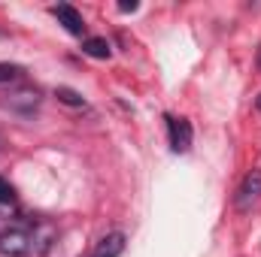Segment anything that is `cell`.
<instances>
[{
	"label": "cell",
	"mask_w": 261,
	"mask_h": 257,
	"mask_svg": "<svg viewBox=\"0 0 261 257\" xmlns=\"http://www.w3.org/2000/svg\"><path fill=\"white\" fill-rule=\"evenodd\" d=\"M34 251V233L28 227H9L0 233V254L3 257H24Z\"/></svg>",
	"instance_id": "6da1fadb"
},
{
	"label": "cell",
	"mask_w": 261,
	"mask_h": 257,
	"mask_svg": "<svg viewBox=\"0 0 261 257\" xmlns=\"http://www.w3.org/2000/svg\"><path fill=\"white\" fill-rule=\"evenodd\" d=\"M258 200H261V170H249L243 176L237 194H234V206H237V212H249Z\"/></svg>",
	"instance_id": "7a4b0ae2"
},
{
	"label": "cell",
	"mask_w": 261,
	"mask_h": 257,
	"mask_svg": "<svg viewBox=\"0 0 261 257\" xmlns=\"http://www.w3.org/2000/svg\"><path fill=\"white\" fill-rule=\"evenodd\" d=\"M3 106L6 109H15L21 115H31L40 106V91L37 88H18V91H12V94L3 97Z\"/></svg>",
	"instance_id": "3957f363"
},
{
	"label": "cell",
	"mask_w": 261,
	"mask_h": 257,
	"mask_svg": "<svg viewBox=\"0 0 261 257\" xmlns=\"http://www.w3.org/2000/svg\"><path fill=\"white\" fill-rule=\"evenodd\" d=\"M167 133H170V148L173 151H189L192 148V124L186 118H176V115H167Z\"/></svg>",
	"instance_id": "277c9868"
},
{
	"label": "cell",
	"mask_w": 261,
	"mask_h": 257,
	"mask_svg": "<svg viewBox=\"0 0 261 257\" xmlns=\"http://www.w3.org/2000/svg\"><path fill=\"white\" fill-rule=\"evenodd\" d=\"M52 12H55V18L64 24L73 37H82V34H85V21H82V15H79L70 3H58V6H52Z\"/></svg>",
	"instance_id": "5b68a950"
},
{
	"label": "cell",
	"mask_w": 261,
	"mask_h": 257,
	"mask_svg": "<svg viewBox=\"0 0 261 257\" xmlns=\"http://www.w3.org/2000/svg\"><path fill=\"white\" fill-rule=\"evenodd\" d=\"M122 251H125V233L116 230V233H107V236L94 245L91 257H119Z\"/></svg>",
	"instance_id": "8992f818"
},
{
	"label": "cell",
	"mask_w": 261,
	"mask_h": 257,
	"mask_svg": "<svg viewBox=\"0 0 261 257\" xmlns=\"http://www.w3.org/2000/svg\"><path fill=\"white\" fill-rule=\"evenodd\" d=\"M82 52H85L88 58H100V61H107V58L113 55V49H110V43H107L103 37H88V40L82 43Z\"/></svg>",
	"instance_id": "52a82bcc"
},
{
	"label": "cell",
	"mask_w": 261,
	"mask_h": 257,
	"mask_svg": "<svg viewBox=\"0 0 261 257\" xmlns=\"http://www.w3.org/2000/svg\"><path fill=\"white\" fill-rule=\"evenodd\" d=\"M55 97H58L61 103H67V106H76V109H79V106H85V97H82L79 91H73V88H64V85L55 91Z\"/></svg>",
	"instance_id": "ba28073f"
},
{
	"label": "cell",
	"mask_w": 261,
	"mask_h": 257,
	"mask_svg": "<svg viewBox=\"0 0 261 257\" xmlns=\"http://www.w3.org/2000/svg\"><path fill=\"white\" fill-rule=\"evenodd\" d=\"M24 76V70L15 64H0V85H9V82H18Z\"/></svg>",
	"instance_id": "9c48e42d"
},
{
	"label": "cell",
	"mask_w": 261,
	"mask_h": 257,
	"mask_svg": "<svg viewBox=\"0 0 261 257\" xmlns=\"http://www.w3.org/2000/svg\"><path fill=\"white\" fill-rule=\"evenodd\" d=\"M12 203H15V191H12V185L0 179V206H12Z\"/></svg>",
	"instance_id": "30bf717a"
},
{
	"label": "cell",
	"mask_w": 261,
	"mask_h": 257,
	"mask_svg": "<svg viewBox=\"0 0 261 257\" xmlns=\"http://www.w3.org/2000/svg\"><path fill=\"white\" fill-rule=\"evenodd\" d=\"M119 9H122V12H134V9H137V3H134V0H125V3H119Z\"/></svg>",
	"instance_id": "8fae6325"
},
{
	"label": "cell",
	"mask_w": 261,
	"mask_h": 257,
	"mask_svg": "<svg viewBox=\"0 0 261 257\" xmlns=\"http://www.w3.org/2000/svg\"><path fill=\"white\" fill-rule=\"evenodd\" d=\"M255 106H258V109H261V94H258V100H255Z\"/></svg>",
	"instance_id": "7c38bea8"
},
{
	"label": "cell",
	"mask_w": 261,
	"mask_h": 257,
	"mask_svg": "<svg viewBox=\"0 0 261 257\" xmlns=\"http://www.w3.org/2000/svg\"><path fill=\"white\" fill-rule=\"evenodd\" d=\"M258 67H261V49H258Z\"/></svg>",
	"instance_id": "4fadbf2b"
}]
</instances>
